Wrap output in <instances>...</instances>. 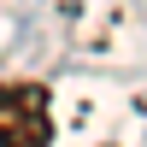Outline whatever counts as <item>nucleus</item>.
I'll use <instances>...</instances> for the list:
<instances>
[{
  "label": "nucleus",
  "mask_w": 147,
  "mask_h": 147,
  "mask_svg": "<svg viewBox=\"0 0 147 147\" xmlns=\"http://www.w3.org/2000/svg\"><path fill=\"white\" fill-rule=\"evenodd\" d=\"M53 106L41 82H0V147H47Z\"/></svg>",
  "instance_id": "1"
}]
</instances>
